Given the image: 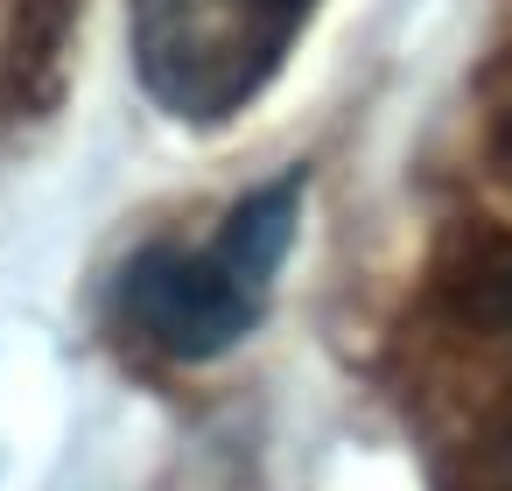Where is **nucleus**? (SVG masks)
Returning <instances> with one entry per match:
<instances>
[{"mask_svg":"<svg viewBox=\"0 0 512 491\" xmlns=\"http://www.w3.org/2000/svg\"><path fill=\"white\" fill-rule=\"evenodd\" d=\"M491 155H498V169L512 176V71H505V85H498V99H491Z\"/></svg>","mask_w":512,"mask_h":491,"instance_id":"7ed1b4c3","label":"nucleus"},{"mask_svg":"<svg viewBox=\"0 0 512 491\" xmlns=\"http://www.w3.org/2000/svg\"><path fill=\"white\" fill-rule=\"evenodd\" d=\"M316 0H134V64L162 113L232 120L288 64Z\"/></svg>","mask_w":512,"mask_h":491,"instance_id":"f03ea898","label":"nucleus"},{"mask_svg":"<svg viewBox=\"0 0 512 491\" xmlns=\"http://www.w3.org/2000/svg\"><path fill=\"white\" fill-rule=\"evenodd\" d=\"M498 302H505V330H512V274H505V295Z\"/></svg>","mask_w":512,"mask_h":491,"instance_id":"20e7f679","label":"nucleus"},{"mask_svg":"<svg viewBox=\"0 0 512 491\" xmlns=\"http://www.w3.org/2000/svg\"><path fill=\"white\" fill-rule=\"evenodd\" d=\"M295 239V183L246 197L211 246H155L120 274V316L169 358L232 351L274 288V267Z\"/></svg>","mask_w":512,"mask_h":491,"instance_id":"f257e3e1","label":"nucleus"}]
</instances>
